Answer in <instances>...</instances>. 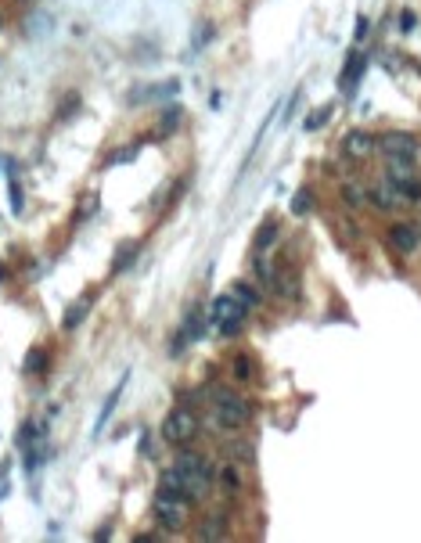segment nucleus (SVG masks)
<instances>
[{
    "instance_id": "33",
    "label": "nucleus",
    "mask_w": 421,
    "mask_h": 543,
    "mask_svg": "<svg viewBox=\"0 0 421 543\" xmlns=\"http://www.w3.org/2000/svg\"><path fill=\"white\" fill-rule=\"evenodd\" d=\"M368 29H371V22L360 15V22H356V40H364V37H368Z\"/></svg>"
},
{
    "instance_id": "15",
    "label": "nucleus",
    "mask_w": 421,
    "mask_h": 543,
    "mask_svg": "<svg viewBox=\"0 0 421 543\" xmlns=\"http://www.w3.org/2000/svg\"><path fill=\"white\" fill-rule=\"evenodd\" d=\"M245 313H249L245 306H234V310L220 320V335H224V339H234L238 331H242V324H245Z\"/></svg>"
},
{
    "instance_id": "13",
    "label": "nucleus",
    "mask_w": 421,
    "mask_h": 543,
    "mask_svg": "<svg viewBox=\"0 0 421 543\" xmlns=\"http://www.w3.org/2000/svg\"><path fill=\"white\" fill-rule=\"evenodd\" d=\"M278 234H281V223H278V220H266V223L256 230V252L266 256V249L278 241Z\"/></svg>"
},
{
    "instance_id": "35",
    "label": "nucleus",
    "mask_w": 421,
    "mask_h": 543,
    "mask_svg": "<svg viewBox=\"0 0 421 543\" xmlns=\"http://www.w3.org/2000/svg\"><path fill=\"white\" fill-rule=\"evenodd\" d=\"M108 532H112V525H101V529H98V536H94V539H98V543H105V539H108Z\"/></svg>"
},
{
    "instance_id": "4",
    "label": "nucleus",
    "mask_w": 421,
    "mask_h": 543,
    "mask_svg": "<svg viewBox=\"0 0 421 543\" xmlns=\"http://www.w3.org/2000/svg\"><path fill=\"white\" fill-rule=\"evenodd\" d=\"M191 500H184V497H173V493H155V504H152V515H155V522L162 525V529H184L188 525V507Z\"/></svg>"
},
{
    "instance_id": "26",
    "label": "nucleus",
    "mask_w": 421,
    "mask_h": 543,
    "mask_svg": "<svg viewBox=\"0 0 421 543\" xmlns=\"http://www.w3.org/2000/svg\"><path fill=\"white\" fill-rule=\"evenodd\" d=\"M339 195H342V202H349V205H364V202H368V195H364V188H360V184H342Z\"/></svg>"
},
{
    "instance_id": "1",
    "label": "nucleus",
    "mask_w": 421,
    "mask_h": 543,
    "mask_svg": "<svg viewBox=\"0 0 421 543\" xmlns=\"http://www.w3.org/2000/svg\"><path fill=\"white\" fill-rule=\"evenodd\" d=\"M173 468L180 471V478H184V490L191 500H198L209 486H213V468H209V461L202 454H195V450H180Z\"/></svg>"
},
{
    "instance_id": "30",
    "label": "nucleus",
    "mask_w": 421,
    "mask_h": 543,
    "mask_svg": "<svg viewBox=\"0 0 421 543\" xmlns=\"http://www.w3.org/2000/svg\"><path fill=\"white\" fill-rule=\"evenodd\" d=\"M209 37H213V25H205V29H198V33H195V47L202 51V44H209Z\"/></svg>"
},
{
    "instance_id": "34",
    "label": "nucleus",
    "mask_w": 421,
    "mask_h": 543,
    "mask_svg": "<svg viewBox=\"0 0 421 543\" xmlns=\"http://www.w3.org/2000/svg\"><path fill=\"white\" fill-rule=\"evenodd\" d=\"M141 454H144V457H152V454H155V450H152V439H148V432H141Z\"/></svg>"
},
{
    "instance_id": "31",
    "label": "nucleus",
    "mask_w": 421,
    "mask_h": 543,
    "mask_svg": "<svg viewBox=\"0 0 421 543\" xmlns=\"http://www.w3.org/2000/svg\"><path fill=\"white\" fill-rule=\"evenodd\" d=\"M8 497V464H0V500Z\"/></svg>"
},
{
    "instance_id": "24",
    "label": "nucleus",
    "mask_w": 421,
    "mask_h": 543,
    "mask_svg": "<svg viewBox=\"0 0 421 543\" xmlns=\"http://www.w3.org/2000/svg\"><path fill=\"white\" fill-rule=\"evenodd\" d=\"M25 371H29V374H44V371H47V349H29Z\"/></svg>"
},
{
    "instance_id": "27",
    "label": "nucleus",
    "mask_w": 421,
    "mask_h": 543,
    "mask_svg": "<svg viewBox=\"0 0 421 543\" xmlns=\"http://www.w3.org/2000/svg\"><path fill=\"white\" fill-rule=\"evenodd\" d=\"M328 119H332V108H324V112H313V115H306V123H303V130L306 133H313L317 126H324Z\"/></svg>"
},
{
    "instance_id": "14",
    "label": "nucleus",
    "mask_w": 421,
    "mask_h": 543,
    "mask_svg": "<svg viewBox=\"0 0 421 543\" xmlns=\"http://www.w3.org/2000/svg\"><path fill=\"white\" fill-rule=\"evenodd\" d=\"M159 490H162V493H173V497H184V500H191V497H188V490H184V478H180V471H176V468H166V471H162V478H159Z\"/></svg>"
},
{
    "instance_id": "20",
    "label": "nucleus",
    "mask_w": 421,
    "mask_h": 543,
    "mask_svg": "<svg viewBox=\"0 0 421 543\" xmlns=\"http://www.w3.org/2000/svg\"><path fill=\"white\" fill-rule=\"evenodd\" d=\"M231 295L238 299V303H242L245 310H252V306H259V292L252 288V284H245V281H238L234 288H231Z\"/></svg>"
},
{
    "instance_id": "11",
    "label": "nucleus",
    "mask_w": 421,
    "mask_h": 543,
    "mask_svg": "<svg viewBox=\"0 0 421 543\" xmlns=\"http://www.w3.org/2000/svg\"><path fill=\"white\" fill-rule=\"evenodd\" d=\"M368 202H375L378 209H393V205H400V195L393 184H375V188H368Z\"/></svg>"
},
{
    "instance_id": "17",
    "label": "nucleus",
    "mask_w": 421,
    "mask_h": 543,
    "mask_svg": "<svg viewBox=\"0 0 421 543\" xmlns=\"http://www.w3.org/2000/svg\"><path fill=\"white\" fill-rule=\"evenodd\" d=\"M227 457L242 461V464H252L256 461V446L249 439H238V443H227Z\"/></svg>"
},
{
    "instance_id": "23",
    "label": "nucleus",
    "mask_w": 421,
    "mask_h": 543,
    "mask_svg": "<svg viewBox=\"0 0 421 543\" xmlns=\"http://www.w3.org/2000/svg\"><path fill=\"white\" fill-rule=\"evenodd\" d=\"M234 306H242V303H238V299H234V295L227 292V295H220L216 303H213V310H209V317H213V320L220 324V320H224V317H227V313H231Z\"/></svg>"
},
{
    "instance_id": "29",
    "label": "nucleus",
    "mask_w": 421,
    "mask_h": 543,
    "mask_svg": "<svg viewBox=\"0 0 421 543\" xmlns=\"http://www.w3.org/2000/svg\"><path fill=\"white\" fill-rule=\"evenodd\" d=\"M400 33H410V29H414V11H400Z\"/></svg>"
},
{
    "instance_id": "16",
    "label": "nucleus",
    "mask_w": 421,
    "mask_h": 543,
    "mask_svg": "<svg viewBox=\"0 0 421 543\" xmlns=\"http://www.w3.org/2000/svg\"><path fill=\"white\" fill-rule=\"evenodd\" d=\"M231 374H234L238 381H249V378L256 374V364H252V356H249V353H238V356L231 360Z\"/></svg>"
},
{
    "instance_id": "5",
    "label": "nucleus",
    "mask_w": 421,
    "mask_h": 543,
    "mask_svg": "<svg viewBox=\"0 0 421 543\" xmlns=\"http://www.w3.org/2000/svg\"><path fill=\"white\" fill-rule=\"evenodd\" d=\"M378 148H382L385 155H403V159H417V152H421L417 137L407 133V130H385L378 137Z\"/></svg>"
},
{
    "instance_id": "6",
    "label": "nucleus",
    "mask_w": 421,
    "mask_h": 543,
    "mask_svg": "<svg viewBox=\"0 0 421 543\" xmlns=\"http://www.w3.org/2000/svg\"><path fill=\"white\" fill-rule=\"evenodd\" d=\"M375 148H378L375 133H368V130H353V133H346V140H342V155H346L349 162H364L368 155H375Z\"/></svg>"
},
{
    "instance_id": "25",
    "label": "nucleus",
    "mask_w": 421,
    "mask_h": 543,
    "mask_svg": "<svg viewBox=\"0 0 421 543\" xmlns=\"http://www.w3.org/2000/svg\"><path fill=\"white\" fill-rule=\"evenodd\" d=\"M310 209H313V195H310V188H303V191L292 198V213H295V216H306Z\"/></svg>"
},
{
    "instance_id": "12",
    "label": "nucleus",
    "mask_w": 421,
    "mask_h": 543,
    "mask_svg": "<svg viewBox=\"0 0 421 543\" xmlns=\"http://www.w3.org/2000/svg\"><path fill=\"white\" fill-rule=\"evenodd\" d=\"M389 180L400 184V180H414V159H403V155H389Z\"/></svg>"
},
{
    "instance_id": "36",
    "label": "nucleus",
    "mask_w": 421,
    "mask_h": 543,
    "mask_svg": "<svg viewBox=\"0 0 421 543\" xmlns=\"http://www.w3.org/2000/svg\"><path fill=\"white\" fill-rule=\"evenodd\" d=\"M8 281V266H0V284H4Z\"/></svg>"
},
{
    "instance_id": "9",
    "label": "nucleus",
    "mask_w": 421,
    "mask_h": 543,
    "mask_svg": "<svg viewBox=\"0 0 421 543\" xmlns=\"http://www.w3.org/2000/svg\"><path fill=\"white\" fill-rule=\"evenodd\" d=\"M180 331H184L188 346L202 339V331H205V310H202V303H195V306L188 310V317H184V324H180Z\"/></svg>"
},
{
    "instance_id": "22",
    "label": "nucleus",
    "mask_w": 421,
    "mask_h": 543,
    "mask_svg": "<svg viewBox=\"0 0 421 543\" xmlns=\"http://www.w3.org/2000/svg\"><path fill=\"white\" fill-rule=\"evenodd\" d=\"M90 313V299H79V303H72V310L65 313V331H76L83 324V317Z\"/></svg>"
},
{
    "instance_id": "8",
    "label": "nucleus",
    "mask_w": 421,
    "mask_h": 543,
    "mask_svg": "<svg viewBox=\"0 0 421 543\" xmlns=\"http://www.w3.org/2000/svg\"><path fill=\"white\" fill-rule=\"evenodd\" d=\"M389 249H396L400 256L417 252V230L410 223H393L389 227Z\"/></svg>"
},
{
    "instance_id": "2",
    "label": "nucleus",
    "mask_w": 421,
    "mask_h": 543,
    "mask_svg": "<svg viewBox=\"0 0 421 543\" xmlns=\"http://www.w3.org/2000/svg\"><path fill=\"white\" fill-rule=\"evenodd\" d=\"M249 417H252V407L242 396H234V392H227V388L216 392V410H213V425L216 428L238 432V428L249 425Z\"/></svg>"
},
{
    "instance_id": "21",
    "label": "nucleus",
    "mask_w": 421,
    "mask_h": 543,
    "mask_svg": "<svg viewBox=\"0 0 421 543\" xmlns=\"http://www.w3.org/2000/svg\"><path fill=\"white\" fill-rule=\"evenodd\" d=\"M180 105H166V112H162V119H159V133L155 137H169V130H176V123H180Z\"/></svg>"
},
{
    "instance_id": "19",
    "label": "nucleus",
    "mask_w": 421,
    "mask_h": 543,
    "mask_svg": "<svg viewBox=\"0 0 421 543\" xmlns=\"http://www.w3.org/2000/svg\"><path fill=\"white\" fill-rule=\"evenodd\" d=\"M216 478H220V486H224L227 493H238V490L245 486V482H242V471H238L234 464H224V468L216 471Z\"/></svg>"
},
{
    "instance_id": "3",
    "label": "nucleus",
    "mask_w": 421,
    "mask_h": 543,
    "mask_svg": "<svg viewBox=\"0 0 421 543\" xmlns=\"http://www.w3.org/2000/svg\"><path fill=\"white\" fill-rule=\"evenodd\" d=\"M198 436V414L191 407H173L162 421V439L169 446H188Z\"/></svg>"
},
{
    "instance_id": "18",
    "label": "nucleus",
    "mask_w": 421,
    "mask_h": 543,
    "mask_svg": "<svg viewBox=\"0 0 421 543\" xmlns=\"http://www.w3.org/2000/svg\"><path fill=\"white\" fill-rule=\"evenodd\" d=\"M137 256H141V245H137V241H127V245L119 249V256L112 259V270H115V274H123V270H127Z\"/></svg>"
},
{
    "instance_id": "32",
    "label": "nucleus",
    "mask_w": 421,
    "mask_h": 543,
    "mask_svg": "<svg viewBox=\"0 0 421 543\" xmlns=\"http://www.w3.org/2000/svg\"><path fill=\"white\" fill-rule=\"evenodd\" d=\"M11 209H15V213H22V191H18V184H11Z\"/></svg>"
},
{
    "instance_id": "7",
    "label": "nucleus",
    "mask_w": 421,
    "mask_h": 543,
    "mask_svg": "<svg viewBox=\"0 0 421 543\" xmlns=\"http://www.w3.org/2000/svg\"><path fill=\"white\" fill-rule=\"evenodd\" d=\"M364 72H368V54L364 51H349L346 65H342V76H339L342 94H353V90L360 86V79H364Z\"/></svg>"
},
{
    "instance_id": "28",
    "label": "nucleus",
    "mask_w": 421,
    "mask_h": 543,
    "mask_svg": "<svg viewBox=\"0 0 421 543\" xmlns=\"http://www.w3.org/2000/svg\"><path fill=\"white\" fill-rule=\"evenodd\" d=\"M134 155H137V148H123V152H112L105 166H123V162H130Z\"/></svg>"
},
{
    "instance_id": "37",
    "label": "nucleus",
    "mask_w": 421,
    "mask_h": 543,
    "mask_svg": "<svg viewBox=\"0 0 421 543\" xmlns=\"http://www.w3.org/2000/svg\"><path fill=\"white\" fill-rule=\"evenodd\" d=\"M22 4H33V0H22Z\"/></svg>"
},
{
    "instance_id": "10",
    "label": "nucleus",
    "mask_w": 421,
    "mask_h": 543,
    "mask_svg": "<svg viewBox=\"0 0 421 543\" xmlns=\"http://www.w3.org/2000/svg\"><path fill=\"white\" fill-rule=\"evenodd\" d=\"M123 388H127V374L119 378V385L108 392V400L101 403V414H98V421H94V436H101L105 432V425H108V417H112V410H115V403H119V396H123Z\"/></svg>"
}]
</instances>
